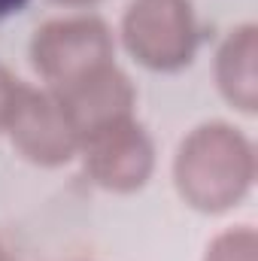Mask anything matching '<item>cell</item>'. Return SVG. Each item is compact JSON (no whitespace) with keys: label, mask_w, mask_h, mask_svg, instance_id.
I'll use <instances>...</instances> for the list:
<instances>
[{"label":"cell","mask_w":258,"mask_h":261,"mask_svg":"<svg viewBox=\"0 0 258 261\" xmlns=\"http://www.w3.org/2000/svg\"><path fill=\"white\" fill-rule=\"evenodd\" d=\"M179 197L197 213H225L255 182L252 140L228 122H203L179 143L173 158Z\"/></svg>","instance_id":"1"},{"label":"cell","mask_w":258,"mask_h":261,"mask_svg":"<svg viewBox=\"0 0 258 261\" xmlns=\"http://www.w3.org/2000/svg\"><path fill=\"white\" fill-rule=\"evenodd\" d=\"M116 40L104 18L97 15H64L49 18L31 37V64L49 91L85 79L88 73L113 64Z\"/></svg>","instance_id":"2"},{"label":"cell","mask_w":258,"mask_h":261,"mask_svg":"<svg viewBox=\"0 0 258 261\" xmlns=\"http://www.w3.org/2000/svg\"><path fill=\"white\" fill-rule=\"evenodd\" d=\"M122 43L137 64L176 73L192 64L200 28L192 0H131L122 15Z\"/></svg>","instance_id":"3"},{"label":"cell","mask_w":258,"mask_h":261,"mask_svg":"<svg viewBox=\"0 0 258 261\" xmlns=\"http://www.w3.org/2000/svg\"><path fill=\"white\" fill-rule=\"evenodd\" d=\"M79 155L88 179L116 195L143 189L155 170V143L134 116L88 134Z\"/></svg>","instance_id":"4"},{"label":"cell","mask_w":258,"mask_h":261,"mask_svg":"<svg viewBox=\"0 0 258 261\" xmlns=\"http://www.w3.org/2000/svg\"><path fill=\"white\" fill-rule=\"evenodd\" d=\"M3 130L9 134L18 155L40 167H61L79 155V137L49 88L21 82Z\"/></svg>","instance_id":"5"},{"label":"cell","mask_w":258,"mask_h":261,"mask_svg":"<svg viewBox=\"0 0 258 261\" xmlns=\"http://www.w3.org/2000/svg\"><path fill=\"white\" fill-rule=\"evenodd\" d=\"M52 94L58 97L61 110L67 113L79 143L94 130L134 116V103H137L134 82L128 79V73L116 67V61Z\"/></svg>","instance_id":"6"},{"label":"cell","mask_w":258,"mask_h":261,"mask_svg":"<svg viewBox=\"0 0 258 261\" xmlns=\"http://www.w3.org/2000/svg\"><path fill=\"white\" fill-rule=\"evenodd\" d=\"M255 61H258L255 24L234 28L216 52V85H219L222 97L231 107H237L240 113H249V116L258 107Z\"/></svg>","instance_id":"7"},{"label":"cell","mask_w":258,"mask_h":261,"mask_svg":"<svg viewBox=\"0 0 258 261\" xmlns=\"http://www.w3.org/2000/svg\"><path fill=\"white\" fill-rule=\"evenodd\" d=\"M203 261H258V237L249 225L222 231L210 246Z\"/></svg>","instance_id":"8"},{"label":"cell","mask_w":258,"mask_h":261,"mask_svg":"<svg viewBox=\"0 0 258 261\" xmlns=\"http://www.w3.org/2000/svg\"><path fill=\"white\" fill-rule=\"evenodd\" d=\"M18 85H21V79H15L6 67H0V130L6 128V119H9V110L15 103Z\"/></svg>","instance_id":"9"},{"label":"cell","mask_w":258,"mask_h":261,"mask_svg":"<svg viewBox=\"0 0 258 261\" xmlns=\"http://www.w3.org/2000/svg\"><path fill=\"white\" fill-rule=\"evenodd\" d=\"M24 3H28V0H0V18L9 15V12H18Z\"/></svg>","instance_id":"10"},{"label":"cell","mask_w":258,"mask_h":261,"mask_svg":"<svg viewBox=\"0 0 258 261\" xmlns=\"http://www.w3.org/2000/svg\"><path fill=\"white\" fill-rule=\"evenodd\" d=\"M55 3H64V6H94L100 0H55Z\"/></svg>","instance_id":"11"},{"label":"cell","mask_w":258,"mask_h":261,"mask_svg":"<svg viewBox=\"0 0 258 261\" xmlns=\"http://www.w3.org/2000/svg\"><path fill=\"white\" fill-rule=\"evenodd\" d=\"M0 261H15V258H9V255H6V252H3V255H0Z\"/></svg>","instance_id":"12"},{"label":"cell","mask_w":258,"mask_h":261,"mask_svg":"<svg viewBox=\"0 0 258 261\" xmlns=\"http://www.w3.org/2000/svg\"><path fill=\"white\" fill-rule=\"evenodd\" d=\"M0 255H3V243H0Z\"/></svg>","instance_id":"13"}]
</instances>
